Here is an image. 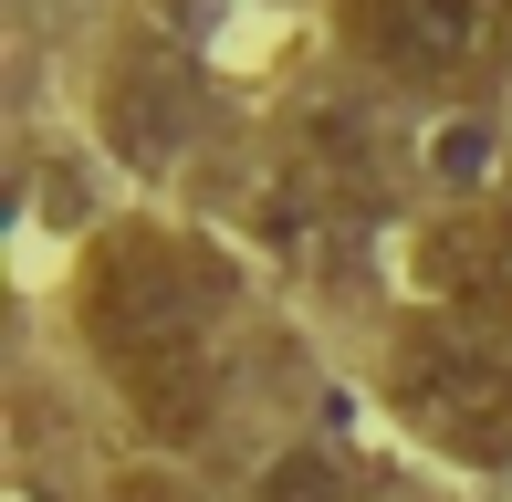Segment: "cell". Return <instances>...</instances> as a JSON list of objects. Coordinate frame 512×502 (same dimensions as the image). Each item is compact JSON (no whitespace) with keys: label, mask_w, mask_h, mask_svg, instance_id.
<instances>
[{"label":"cell","mask_w":512,"mask_h":502,"mask_svg":"<svg viewBox=\"0 0 512 502\" xmlns=\"http://www.w3.org/2000/svg\"><path fill=\"white\" fill-rule=\"evenodd\" d=\"M220 314L230 272L189 231L126 220L84 251V335H95L105 377L126 387L147 440H199L220 408Z\"/></svg>","instance_id":"obj_1"},{"label":"cell","mask_w":512,"mask_h":502,"mask_svg":"<svg viewBox=\"0 0 512 502\" xmlns=\"http://www.w3.org/2000/svg\"><path fill=\"white\" fill-rule=\"evenodd\" d=\"M387 398H398V419L429 450H450V461H471V471L512 461V346L502 335L460 325V314L408 325L398 356H387Z\"/></svg>","instance_id":"obj_2"},{"label":"cell","mask_w":512,"mask_h":502,"mask_svg":"<svg viewBox=\"0 0 512 502\" xmlns=\"http://www.w3.org/2000/svg\"><path fill=\"white\" fill-rule=\"evenodd\" d=\"M335 21L356 42V63H377L387 84H418V95L471 84L502 53L492 0H335Z\"/></svg>","instance_id":"obj_3"},{"label":"cell","mask_w":512,"mask_h":502,"mask_svg":"<svg viewBox=\"0 0 512 502\" xmlns=\"http://www.w3.org/2000/svg\"><path fill=\"white\" fill-rule=\"evenodd\" d=\"M429 283L460 304V325H481V335L512 346V210H502V199L450 210L429 231Z\"/></svg>","instance_id":"obj_4"},{"label":"cell","mask_w":512,"mask_h":502,"mask_svg":"<svg viewBox=\"0 0 512 502\" xmlns=\"http://www.w3.org/2000/svg\"><path fill=\"white\" fill-rule=\"evenodd\" d=\"M105 126H115V147H126V157H168V147H189V126H199V84H189V63L136 53L126 74L105 84Z\"/></svg>","instance_id":"obj_5"},{"label":"cell","mask_w":512,"mask_h":502,"mask_svg":"<svg viewBox=\"0 0 512 502\" xmlns=\"http://www.w3.org/2000/svg\"><path fill=\"white\" fill-rule=\"evenodd\" d=\"M262 502H356V482H345L335 450H283L262 471Z\"/></svg>","instance_id":"obj_6"},{"label":"cell","mask_w":512,"mask_h":502,"mask_svg":"<svg viewBox=\"0 0 512 502\" xmlns=\"http://www.w3.org/2000/svg\"><path fill=\"white\" fill-rule=\"evenodd\" d=\"M115 502H189L178 482H115Z\"/></svg>","instance_id":"obj_7"},{"label":"cell","mask_w":512,"mask_h":502,"mask_svg":"<svg viewBox=\"0 0 512 502\" xmlns=\"http://www.w3.org/2000/svg\"><path fill=\"white\" fill-rule=\"evenodd\" d=\"M502 11H512V0H502Z\"/></svg>","instance_id":"obj_8"}]
</instances>
